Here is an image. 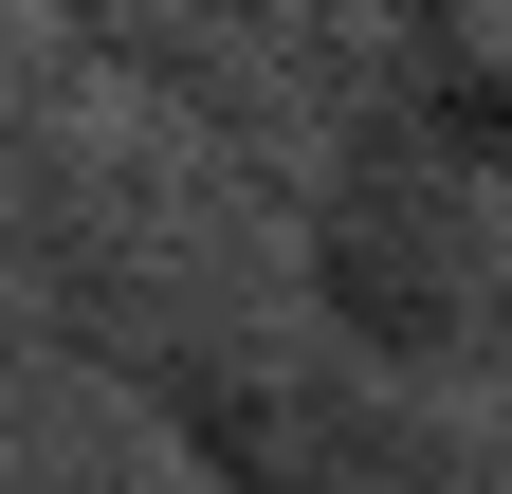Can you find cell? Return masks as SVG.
Listing matches in <instances>:
<instances>
[{
	"label": "cell",
	"instance_id": "1",
	"mask_svg": "<svg viewBox=\"0 0 512 494\" xmlns=\"http://www.w3.org/2000/svg\"><path fill=\"white\" fill-rule=\"evenodd\" d=\"M220 312H293V183L165 110H128L74 55H0V348L110 366Z\"/></svg>",
	"mask_w": 512,
	"mask_h": 494
},
{
	"label": "cell",
	"instance_id": "2",
	"mask_svg": "<svg viewBox=\"0 0 512 494\" xmlns=\"http://www.w3.org/2000/svg\"><path fill=\"white\" fill-rule=\"evenodd\" d=\"M110 403L147 421L202 494H512V458H494L476 403L348 366L311 312H220L183 348H128Z\"/></svg>",
	"mask_w": 512,
	"mask_h": 494
},
{
	"label": "cell",
	"instance_id": "3",
	"mask_svg": "<svg viewBox=\"0 0 512 494\" xmlns=\"http://www.w3.org/2000/svg\"><path fill=\"white\" fill-rule=\"evenodd\" d=\"M293 312L384 385H439V403L512 385V202L421 147L330 129L293 165Z\"/></svg>",
	"mask_w": 512,
	"mask_h": 494
},
{
	"label": "cell",
	"instance_id": "4",
	"mask_svg": "<svg viewBox=\"0 0 512 494\" xmlns=\"http://www.w3.org/2000/svg\"><path fill=\"white\" fill-rule=\"evenodd\" d=\"M330 129L348 147H421V165H458V183L512 202V0H439V19L330 37Z\"/></svg>",
	"mask_w": 512,
	"mask_h": 494
},
{
	"label": "cell",
	"instance_id": "5",
	"mask_svg": "<svg viewBox=\"0 0 512 494\" xmlns=\"http://www.w3.org/2000/svg\"><path fill=\"white\" fill-rule=\"evenodd\" d=\"M330 37H384V19H439V0H311Z\"/></svg>",
	"mask_w": 512,
	"mask_h": 494
},
{
	"label": "cell",
	"instance_id": "6",
	"mask_svg": "<svg viewBox=\"0 0 512 494\" xmlns=\"http://www.w3.org/2000/svg\"><path fill=\"white\" fill-rule=\"evenodd\" d=\"M0 55H19V0H0Z\"/></svg>",
	"mask_w": 512,
	"mask_h": 494
}]
</instances>
